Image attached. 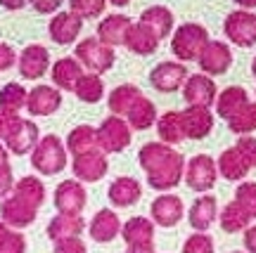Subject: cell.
Here are the masks:
<instances>
[{
	"label": "cell",
	"mask_w": 256,
	"mask_h": 253,
	"mask_svg": "<svg viewBox=\"0 0 256 253\" xmlns=\"http://www.w3.org/2000/svg\"><path fill=\"white\" fill-rule=\"evenodd\" d=\"M140 168L147 175V185L156 192H168L178 187L185 175V159L180 152L164 142H147L138 152Z\"/></svg>",
	"instance_id": "1"
},
{
	"label": "cell",
	"mask_w": 256,
	"mask_h": 253,
	"mask_svg": "<svg viewBox=\"0 0 256 253\" xmlns=\"http://www.w3.org/2000/svg\"><path fill=\"white\" fill-rule=\"evenodd\" d=\"M209 43V33L202 24H194V21H188V24H180L176 28L174 38H171V52L176 54V59L183 62H197L200 59L202 50Z\"/></svg>",
	"instance_id": "2"
},
{
	"label": "cell",
	"mask_w": 256,
	"mask_h": 253,
	"mask_svg": "<svg viewBox=\"0 0 256 253\" xmlns=\"http://www.w3.org/2000/svg\"><path fill=\"white\" fill-rule=\"evenodd\" d=\"M66 147L57 135H43L31 152V166L40 175H57L66 168Z\"/></svg>",
	"instance_id": "3"
},
{
	"label": "cell",
	"mask_w": 256,
	"mask_h": 253,
	"mask_svg": "<svg viewBox=\"0 0 256 253\" xmlns=\"http://www.w3.org/2000/svg\"><path fill=\"white\" fill-rule=\"evenodd\" d=\"M76 62L81 64L83 69H88V73H104L110 71L114 62H116V54L114 47L100 43L98 38H83L81 43H76Z\"/></svg>",
	"instance_id": "4"
},
{
	"label": "cell",
	"mask_w": 256,
	"mask_h": 253,
	"mask_svg": "<svg viewBox=\"0 0 256 253\" xmlns=\"http://www.w3.org/2000/svg\"><path fill=\"white\" fill-rule=\"evenodd\" d=\"M133 140V130L121 116H107L98 128V149L104 154L124 152Z\"/></svg>",
	"instance_id": "5"
},
{
	"label": "cell",
	"mask_w": 256,
	"mask_h": 253,
	"mask_svg": "<svg viewBox=\"0 0 256 253\" xmlns=\"http://www.w3.org/2000/svg\"><path fill=\"white\" fill-rule=\"evenodd\" d=\"M185 182L192 192H209L216 180H218V168L216 161L211 159L209 154H197L192 156L190 161H185Z\"/></svg>",
	"instance_id": "6"
},
{
	"label": "cell",
	"mask_w": 256,
	"mask_h": 253,
	"mask_svg": "<svg viewBox=\"0 0 256 253\" xmlns=\"http://www.w3.org/2000/svg\"><path fill=\"white\" fill-rule=\"evenodd\" d=\"M223 31L232 45L252 47L256 45V14L249 9H235L223 21Z\"/></svg>",
	"instance_id": "7"
},
{
	"label": "cell",
	"mask_w": 256,
	"mask_h": 253,
	"mask_svg": "<svg viewBox=\"0 0 256 253\" xmlns=\"http://www.w3.org/2000/svg\"><path fill=\"white\" fill-rule=\"evenodd\" d=\"M88 194L83 182H78L76 178L62 180L55 190V208L62 216H81L83 208H86Z\"/></svg>",
	"instance_id": "8"
},
{
	"label": "cell",
	"mask_w": 256,
	"mask_h": 253,
	"mask_svg": "<svg viewBox=\"0 0 256 253\" xmlns=\"http://www.w3.org/2000/svg\"><path fill=\"white\" fill-rule=\"evenodd\" d=\"M183 97L188 102V107L211 109V104H216L218 88H216L214 78L206 73H192V76H188V81L183 85Z\"/></svg>",
	"instance_id": "9"
},
{
	"label": "cell",
	"mask_w": 256,
	"mask_h": 253,
	"mask_svg": "<svg viewBox=\"0 0 256 253\" xmlns=\"http://www.w3.org/2000/svg\"><path fill=\"white\" fill-rule=\"evenodd\" d=\"M72 171H74V178H76L78 182H98V180H102V178L107 175V171H110L107 154L100 152V149L78 154V156H74Z\"/></svg>",
	"instance_id": "10"
},
{
	"label": "cell",
	"mask_w": 256,
	"mask_h": 253,
	"mask_svg": "<svg viewBox=\"0 0 256 253\" xmlns=\"http://www.w3.org/2000/svg\"><path fill=\"white\" fill-rule=\"evenodd\" d=\"M17 64H19L22 78H26V81H38V78H43V76L50 71V52H48L46 45L31 43V45H26L22 52H19Z\"/></svg>",
	"instance_id": "11"
},
{
	"label": "cell",
	"mask_w": 256,
	"mask_h": 253,
	"mask_svg": "<svg viewBox=\"0 0 256 253\" xmlns=\"http://www.w3.org/2000/svg\"><path fill=\"white\" fill-rule=\"evenodd\" d=\"M188 69L180 62H159L150 73V83L152 88L159 92H176L180 90L188 81Z\"/></svg>",
	"instance_id": "12"
},
{
	"label": "cell",
	"mask_w": 256,
	"mask_h": 253,
	"mask_svg": "<svg viewBox=\"0 0 256 253\" xmlns=\"http://www.w3.org/2000/svg\"><path fill=\"white\" fill-rule=\"evenodd\" d=\"M197 64H200L202 73L220 76V73H226L232 66V52H230V47L223 40H209L206 47L202 50Z\"/></svg>",
	"instance_id": "13"
},
{
	"label": "cell",
	"mask_w": 256,
	"mask_h": 253,
	"mask_svg": "<svg viewBox=\"0 0 256 253\" xmlns=\"http://www.w3.org/2000/svg\"><path fill=\"white\" fill-rule=\"evenodd\" d=\"M150 220L154 225H162V227H176L185 216V206H183V199L176 197V194H159L152 206H150Z\"/></svg>",
	"instance_id": "14"
},
{
	"label": "cell",
	"mask_w": 256,
	"mask_h": 253,
	"mask_svg": "<svg viewBox=\"0 0 256 253\" xmlns=\"http://www.w3.org/2000/svg\"><path fill=\"white\" fill-rule=\"evenodd\" d=\"M38 216V208L28 206L26 201L17 199L14 194H10L0 204V220L12 230H24V227L34 225V220Z\"/></svg>",
	"instance_id": "15"
},
{
	"label": "cell",
	"mask_w": 256,
	"mask_h": 253,
	"mask_svg": "<svg viewBox=\"0 0 256 253\" xmlns=\"http://www.w3.org/2000/svg\"><path fill=\"white\" fill-rule=\"evenodd\" d=\"M40 140V133H38V126L31 121V118H19L17 126L12 128V133L5 140V147H8L10 154L14 156H24V154H31L34 147L38 145Z\"/></svg>",
	"instance_id": "16"
},
{
	"label": "cell",
	"mask_w": 256,
	"mask_h": 253,
	"mask_svg": "<svg viewBox=\"0 0 256 253\" xmlns=\"http://www.w3.org/2000/svg\"><path fill=\"white\" fill-rule=\"evenodd\" d=\"M60 107H62V92L55 85H36L34 90H28L26 111L31 116H52Z\"/></svg>",
	"instance_id": "17"
},
{
	"label": "cell",
	"mask_w": 256,
	"mask_h": 253,
	"mask_svg": "<svg viewBox=\"0 0 256 253\" xmlns=\"http://www.w3.org/2000/svg\"><path fill=\"white\" fill-rule=\"evenodd\" d=\"M81 28H83L81 17H76L74 12H57L55 17L50 19V24H48V33H50V40L57 43V45H72V43H76Z\"/></svg>",
	"instance_id": "18"
},
{
	"label": "cell",
	"mask_w": 256,
	"mask_h": 253,
	"mask_svg": "<svg viewBox=\"0 0 256 253\" xmlns=\"http://www.w3.org/2000/svg\"><path fill=\"white\" fill-rule=\"evenodd\" d=\"M88 235H90L92 242L98 244H110L116 237L121 235V220L119 216L112 211V208H102L98 211L92 220L88 223Z\"/></svg>",
	"instance_id": "19"
},
{
	"label": "cell",
	"mask_w": 256,
	"mask_h": 253,
	"mask_svg": "<svg viewBox=\"0 0 256 253\" xmlns=\"http://www.w3.org/2000/svg\"><path fill=\"white\" fill-rule=\"evenodd\" d=\"M183 118V130H185V140H204L214 130V114L211 109L204 107H188L185 111H180Z\"/></svg>",
	"instance_id": "20"
},
{
	"label": "cell",
	"mask_w": 256,
	"mask_h": 253,
	"mask_svg": "<svg viewBox=\"0 0 256 253\" xmlns=\"http://www.w3.org/2000/svg\"><path fill=\"white\" fill-rule=\"evenodd\" d=\"M218 218V201L214 194H202L200 199H194V204L188 211V220L190 227L197 232H206Z\"/></svg>",
	"instance_id": "21"
},
{
	"label": "cell",
	"mask_w": 256,
	"mask_h": 253,
	"mask_svg": "<svg viewBox=\"0 0 256 253\" xmlns=\"http://www.w3.org/2000/svg\"><path fill=\"white\" fill-rule=\"evenodd\" d=\"M142 197V185L136 180V178H128V175H121L110 185L107 190V199L112 201V206L116 208H128L136 206Z\"/></svg>",
	"instance_id": "22"
},
{
	"label": "cell",
	"mask_w": 256,
	"mask_h": 253,
	"mask_svg": "<svg viewBox=\"0 0 256 253\" xmlns=\"http://www.w3.org/2000/svg\"><path fill=\"white\" fill-rule=\"evenodd\" d=\"M121 237L128 246H154V223L145 216H133L121 225Z\"/></svg>",
	"instance_id": "23"
},
{
	"label": "cell",
	"mask_w": 256,
	"mask_h": 253,
	"mask_svg": "<svg viewBox=\"0 0 256 253\" xmlns=\"http://www.w3.org/2000/svg\"><path fill=\"white\" fill-rule=\"evenodd\" d=\"M83 66L76 62V57H62L50 66V78L55 83L57 90H72L76 88L78 78L83 76Z\"/></svg>",
	"instance_id": "24"
},
{
	"label": "cell",
	"mask_w": 256,
	"mask_h": 253,
	"mask_svg": "<svg viewBox=\"0 0 256 253\" xmlns=\"http://www.w3.org/2000/svg\"><path fill=\"white\" fill-rule=\"evenodd\" d=\"M130 24H133V21L128 17H124V14H110V17H104L100 24H98V40L110 47L124 45Z\"/></svg>",
	"instance_id": "25"
},
{
	"label": "cell",
	"mask_w": 256,
	"mask_h": 253,
	"mask_svg": "<svg viewBox=\"0 0 256 253\" xmlns=\"http://www.w3.org/2000/svg\"><path fill=\"white\" fill-rule=\"evenodd\" d=\"M140 24L147 26L159 40H162V38L171 36V31H174V12L168 7H164V5H152V7L142 9Z\"/></svg>",
	"instance_id": "26"
},
{
	"label": "cell",
	"mask_w": 256,
	"mask_h": 253,
	"mask_svg": "<svg viewBox=\"0 0 256 253\" xmlns=\"http://www.w3.org/2000/svg\"><path fill=\"white\" fill-rule=\"evenodd\" d=\"M86 230V220L81 216H62L57 213L50 223H48V237L52 242H62V239H74L81 237V232Z\"/></svg>",
	"instance_id": "27"
},
{
	"label": "cell",
	"mask_w": 256,
	"mask_h": 253,
	"mask_svg": "<svg viewBox=\"0 0 256 253\" xmlns=\"http://www.w3.org/2000/svg\"><path fill=\"white\" fill-rule=\"evenodd\" d=\"M216 168H218V175H223L226 180L230 182H240L247 178V173L252 171L247 166V161L242 159V154L235 149V147H228L226 152L218 156L216 161Z\"/></svg>",
	"instance_id": "28"
},
{
	"label": "cell",
	"mask_w": 256,
	"mask_h": 253,
	"mask_svg": "<svg viewBox=\"0 0 256 253\" xmlns=\"http://www.w3.org/2000/svg\"><path fill=\"white\" fill-rule=\"evenodd\" d=\"M126 123L130 126V130H147V128L156 126V118H159V114H156V107L152 100H147L145 95L142 97H138L136 104L128 109L126 116Z\"/></svg>",
	"instance_id": "29"
},
{
	"label": "cell",
	"mask_w": 256,
	"mask_h": 253,
	"mask_svg": "<svg viewBox=\"0 0 256 253\" xmlns=\"http://www.w3.org/2000/svg\"><path fill=\"white\" fill-rule=\"evenodd\" d=\"M159 38L150 31L147 26H142L140 21L138 24H130V28H128V33H126V43L124 45L130 50V52H136V54H152L156 52V47H159Z\"/></svg>",
	"instance_id": "30"
},
{
	"label": "cell",
	"mask_w": 256,
	"mask_h": 253,
	"mask_svg": "<svg viewBox=\"0 0 256 253\" xmlns=\"http://www.w3.org/2000/svg\"><path fill=\"white\" fill-rule=\"evenodd\" d=\"M156 135H159V142H164L168 147L180 145L185 140L180 111H166V114L156 118Z\"/></svg>",
	"instance_id": "31"
},
{
	"label": "cell",
	"mask_w": 256,
	"mask_h": 253,
	"mask_svg": "<svg viewBox=\"0 0 256 253\" xmlns=\"http://www.w3.org/2000/svg\"><path fill=\"white\" fill-rule=\"evenodd\" d=\"M247 102H249V95L244 88H240V85H228V88L223 92H218V97H216V114L228 121V118L235 116Z\"/></svg>",
	"instance_id": "32"
},
{
	"label": "cell",
	"mask_w": 256,
	"mask_h": 253,
	"mask_svg": "<svg viewBox=\"0 0 256 253\" xmlns=\"http://www.w3.org/2000/svg\"><path fill=\"white\" fill-rule=\"evenodd\" d=\"M66 152L74 154V156H78V154H86V152H92V149H98V128L92 126H76L66 135Z\"/></svg>",
	"instance_id": "33"
},
{
	"label": "cell",
	"mask_w": 256,
	"mask_h": 253,
	"mask_svg": "<svg viewBox=\"0 0 256 253\" xmlns=\"http://www.w3.org/2000/svg\"><path fill=\"white\" fill-rule=\"evenodd\" d=\"M138 97H142V92L138 85H130V83H124V85H116L114 90L110 92L107 97V104H110V111L112 116H126L128 109L136 104Z\"/></svg>",
	"instance_id": "34"
},
{
	"label": "cell",
	"mask_w": 256,
	"mask_h": 253,
	"mask_svg": "<svg viewBox=\"0 0 256 253\" xmlns=\"http://www.w3.org/2000/svg\"><path fill=\"white\" fill-rule=\"evenodd\" d=\"M12 194H14L17 199L26 201L28 206L40 208L43 201H46V185L38 180L36 175H24V178H19V180L14 182Z\"/></svg>",
	"instance_id": "35"
},
{
	"label": "cell",
	"mask_w": 256,
	"mask_h": 253,
	"mask_svg": "<svg viewBox=\"0 0 256 253\" xmlns=\"http://www.w3.org/2000/svg\"><path fill=\"white\" fill-rule=\"evenodd\" d=\"M218 223H220V230L228 232V235H235V232H242L247 230L252 218L244 213V208L240 206L238 201H230L223 206V211L218 213Z\"/></svg>",
	"instance_id": "36"
},
{
	"label": "cell",
	"mask_w": 256,
	"mask_h": 253,
	"mask_svg": "<svg viewBox=\"0 0 256 253\" xmlns=\"http://www.w3.org/2000/svg\"><path fill=\"white\" fill-rule=\"evenodd\" d=\"M74 95L86 104H98L104 97V83L98 73H83L74 88Z\"/></svg>",
	"instance_id": "37"
},
{
	"label": "cell",
	"mask_w": 256,
	"mask_h": 253,
	"mask_svg": "<svg viewBox=\"0 0 256 253\" xmlns=\"http://www.w3.org/2000/svg\"><path fill=\"white\" fill-rule=\"evenodd\" d=\"M28 90L22 83H5L0 88V109L8 114H19L22 109H26Z\"/></svg>",
	"instance_id": "38"
},
{
	"label": "cell",
	"mask_w": 256,
	"mask_h": 253,
	"mask_svg": "<svg viewBox=\"0 0 256 253\" xmlns=\"http://www.w3.org/2000/svg\"><path fill=\"white\" fill-rule=\"evenodd\" d=\"M228 128L235 135H252L256 130V102H247L232 118H228Z\"/></svg>",
	"instance_id": "39"
},
{
	"label": "cell",
	"mask_w": 256,
	"mask_h": 253,
	"mask_svg": "<svg viewBox=\"0 0 256 253\" xmlns=\"http://www.w3.org/2000/svg\"><path fill=\"white\" fill-rule=\"evenodd\" d=\"M104 7H107V0H69V12L81 19L100 17Z\"/></svg>",
	"instance_id": "40"
},
{
	"label": "cell",
	"mask_w": 256,
	"mask_h": 253,
	"mask_svg": "<svg viewBox=\"0 0 256 253\" xmlns=\"http://www.w3.org/2000/svg\"><path fill=\"white\" fill-rule=\"evenodd\" d=\"M232 201H238L240 206L244 208V213L252 220H256V182H240Z\"/></svg>",
	"instance_id": "41"
},
{
	"label": "cell",
	"mask_w": 256,
	"mask_h": 253,
	"mask_svg": "<svg viewBox=\"0 0 256 253\" xmlns=\"http://www.w3.org/2000/svg\"><path fill=\"white\" fill-rule=\"evenodd\" d=\"M183 253H214V239L206 232H194L185 239Z\"/></svg>",
	"instance_id": "42"
},
{
	"label": "cell",
	"mask_w": 256,
	"mask_h": 253,
	"mask_svg": "<svg viewBox=\"0 0 256 253\" xmlns=\"http://www.w3.org/2000/svg\"><path fill=\"white\" fill-rule=\"evenodd\" d=\"M0 253H26V237L19 230H10L0 239Z\"/></svg>",
	"instance_id": "43"
},
{
	"label": "cell",
	"mask_w": 256,
	"mask_h": 253,
	"mask_svg": "<svg viewBox=\"0 0 256 253\" xmlns=\"http://www.w3.org/2000/svg\"><path fill=\"white\" fill-rule=\"evenodd\" d=\"M240 154H242V159L247 161L249 168H256V137L252 135H242L238 140V145H235Z\"/></svg>",
	"instance_id": "44"
},
{
	"label": "cell",
	"mask_w": 256,
	"mask_h": 253,
	"mask_svg": "<svg viewBox=\"0 0 256 253\" xmlns=\"http://www.w3.org/2000/svg\"><path fill=\"white\" fill-rule=\"evenodd\" d=\"M52 253H88V249H86V244L81 242V237H74V239H62V242H55Z\"/></svg>",
	"instance_id": "45"
},
{
	"label": "cell",
	"mask_w": 256,
	"mask_h": 253,
	"mask_svg": "<svg viewBox=\"0 0 256 253\" xmlns=\"http://www.w3.org/2000/svg\"><path fill=\"white\" fill-rule=\"evenodd\" d=\"M12 190H14V173H12V166H10V163H2V166H0V199H5Z\"/></svg>",
	"instance_id": "46"
},
{
	"label": "cell",
	"mask_w": 256,
	"mask_h": 253,
	"mask_svg": "<svg viewBox=\"0 0 256 253\" xmlns=\"http://www.w3.org/2000/svg\"><path fill=\"white\" fill-rule=\"evenodd\" d=\"M19 114H8V111H2L0 109V142H5L8 140V135L12 133V128L17 126V121H19Z\"/></svg>",
	"instance_id": "47"
},
{
	"label": "cell",
	"mask_w": 256,
	"mask_h": 253,
	"mask_svg": "<svg viewBox=\"0 0 256 253\" xmlns=\"http://www.w3.org/2000/svg\"><path fill=\"white\" fill-rule=\"evenodd\" d=\"M17 64V52L8 43H0V71H8Z\"/></svg>",
	"instance_id": "48"
},
{
	"label": "cell",
	"mask_w": 256,
	"mask_h": 253,
	"mask_svg": "<svg viewBox=\"0 0 256 253\" xmlns=\"http://www.w3.org/2000/svg\"><path fill=\"white\" fill-rule=\"evenodd\" d=\"M31 5L40 14H57L60 7L64 5V0H31Z\"/></svg>",
	"instance_id": "49"
},
{
	"label": "cell",
	"mask_w": 256,
	"mask_h": 253,
	"mask_svg": "<svg viewBox=\"0 0 256 253\" xmlns=\"http://www.w3.org/2000/svg\"><path fill=\"white\" fill-rule=\"evenodd\" d=\"M244 249L247 253H256V225H249L244 230Z\"/></svg>",
	"instance_id": "50"
},
{
	"label": "cell",
	"mask_w": 256,
	"mask_h": 253,
	"mask_svg": "<svg viewBox=\"0 0 256 253\" xmlns=\"http://www.w3.org/2000/svg\"><path fill=\"white\" fill-rule=\"evenodd\" d=\"M31 0H0V5L5 9H22V7H26Z\"/></svg>",
	"instance_id": "51"
},
{
	"label": "cell",
	"mask_w": 256,
	"mask_h": 253,
	"mask_svg": "<svg viewBox=\"0 0 256 253\" xmlns=\"http://www.w3.org/2000/svg\"><path fill=\"white\" fill-rule=\"evenodd\" d=\"M124 253H154V246H128Z\"/></svg>",
	"instance_id": "52"
},
{
	"label": "cell",
	"mask_w": 256,
	"mask_h": 253,
	"mask_svg": "<svg viewBox=\"0 0 256 253\" xmlns=\"http://www.w3.org/2000/svg\"><path fill=\"white\" fill-rule=\"evenodd\" d=\"M2 163H10V152H8V147H5V142H0V166Z\"/></svg>",
	"instance_id": "53"
},
{
	"label": "cell",
	"mask_w": 256,
	"mask_h": 253,
	"mask_svg": "<svg viewBox=\"0 0 256 253\" xmlns=\"http://www.w3.org/2000/svg\"><path fill=\"white\" fill-rule=\"evenodd\" d=\"M242 9H254L256 7V0H235Z\"/></svg>",
	"instance_id": "54"
},
{
	"label": "cell",
	"mask_w": 256,
	"mask_h": 253,
	"mask_svg": "<svg viewBox=\"0 0 256 253\" xmlns=\"http://www.w3.org/2000/svg\"><path fill=\"white\" fill-rule=\"evenodd\" d=\"M107 2H112V5H116V7H126L130 0H107Z\"/></svg>",
	"instance_id": "55"
},
{
	"label": "cell",
	"mask_w": 256,
	"mask_h": 253,
	"mask_svg": "<svg viewBox=\"0 0 256 253\" xmlns=\"http://www.w3.org/2000/svg\"><path fill=\"white\" fill-rule=\"evenodd\" d=\"M10 230H12V227H8V225H5V223H2V220H0V239H2V237L8 235Z\"/></svg>",
	"instance_id": "56"
},
{
	"label": "cell",
	"mask_w": 256,
	"mask_h": 253,
	"mask_svg": "<svg viewBox=\"0 0 256 253\" xmlns=\"http://www.w3.org/2000/svg\"><path fill=\"white\" fill-rule=\"evenodd\" d=\"M252 73L256 76V57H254V62H252Z\"/></svg>",
	"instance_id": "57"
},
{
	"label": "cell",
	"mask_w": 256,
	"mask_h": 253,
	"mask_svg": "<svg viewBox=\"0 0 256 253\" xmlns=\"http://www.w3.org/2000/svg\"><path fill=\"white\" fill-rule=\"evenodd\" d=\"M230 253H244V251H230Z\"/></svg>",
	"instance_id": "58"
}]
</instances>
